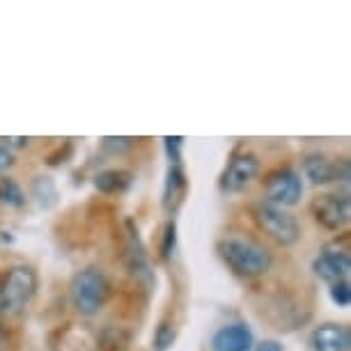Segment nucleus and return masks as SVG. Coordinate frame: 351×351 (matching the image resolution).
<instances>
[{
  "label": "nucleus",
  "instance_id": "obj_1",
  "mask_svg": "<svg viewBox=\"0 0 351 351\" xmlns=\"http://www.w3.org/2000/svg\"><path fill=\"white\" fill-rule=\"evenodd\" d=\"M216 253L237 276L243 278L264 276L274 264L269 250L246 237H223L216 243Z\"/></svg>",
  "mask_w": 351,
  "mask_h": 351
},
{
  "label": "nucleus",
  "instance_id": "obj_2",
  "mask_svg": "<svg viewBox=\"0 0 351 351\" xmlns=\"http://www.w3.org/2000/svg\"><path fill=\"white\" fill-rule=\"evenodd\" d=\"M39 278L28 264H14L0 274V313L8 317L21 315L37 294Z\"/></svg>",
  "mask_w": 351,
  "mask_h": 351
},
{
  "label": "nucleus",
  "instance_id": "obj_3",
  "mask_svg": "<svg viewBox=\"0 0 351 351\" xmlns=\"http://www.w3.org/2000/svg\"><path fill=\"white\" fill-rule=\"evenodd\" d=\"M108 291H110V285L104 271L97 267H88L74 276L71 287H69V296L78 313L85 317H92L106 306Z\"/></svg>",
  "mask_w": 351,
  "mask_h": 351
},
{
  "label": "nucleus",
  "instance_id": "obj_4",
  "mask_svg": "<svg viewBox=\"0 0 351 351\" xmlns=\"http://www.w3.org/2000/svg\"><path fill=\"white\" fill-rule=\"evenodd\" d=\"M253 216L257 225L280 246H291V243L301 239V228L296 223V218L287 214L282 207H276V204L269 202H257Z\"/></svg>",
  "mask_w": 351,
  "mask_h": 351
},
{
  "label": "nucleus",
  "instance_id": "obj_5",
  "mask_svg": "<svg viewBox=\"0 0 351 351\" xmlns=\"http://www.w3.org/2000/svg\"><path fill=\"white\" fill-rule=\"evenodd\" d=\"M267 191V202L276 204V207H294L303 195V182L299 177V172H294L291 168H280L276 172H271L264 184Z\"/></svg>",
  "mask_w": 351,
  "mask_h": 351
},
{
  "label": "nucleus",
  "instance_id": "obj_6",
  "mask_svg": "<svg viewBox=\"0 0 351 351\" xmlns=\"http://www.w3.org/2000/svg\"><path fill=\"white\" fill-rule=\"evenodd\" d=\"M303 172L313 184H330V182H347L349 180V161L347 158H330L324 152H310L303 158Z\"/></svg>",
  "mask_w": 351,
  "mask_h": 351
},
{
  "label": "nucleus",
  "instance_id": "obj_7",
  "mask_svg": "<svg viewBox=\"0 0 351 351\" xmlns=\"http://www.w3.org/2000/svg\"><path fill=\"white\" fill-rule=\"evenodd\" d=\"M257 170H260V161L255 154H250V152L234 154L221 175V191L223 193H237V191L246 189L255 180Z\"/></svg>",
  "mask_w": 351,
  "mask_h": 351
},
{
  "label": "nucleus",
  "instance_id": "obj_8",
  "mask_svg": "<svg viewBox=\"0 0 351 351\" xmlns=\"http://www.w3.org/2000/svg\"><path fill=\"white\" fill-rule=\"evenodd\" d=\"M315 221L326 230H342L349 221V197L326 193L313 202Z\"/></svg>",
  "mask_w": 351,
  "mask_h": 351
},
{
  "label": "nucleus",
  "instance_id": "obj_9",
  "mask_svg": "<svg viewBox=\"0 0 351 351\" xmlns=\"http://www.w3.org/2000/svg\"><path fill=\"white\" fill-rule=\"evenodd\" d=\"M349 269H351V260L349 255L340 248H326L319 257H315L313 262V271L322 280H326L330 285L342 282L349 278Z\"/></svg>",
  "mask_w": 351,
  "mask_h": 351
},
{
  "label": "nucleus",
  "instance_id": "obj_10",
  "mask_svg": "<svg viewBox=\"0 0 351 351\" xmlns=\"http://www.w3.org/2000/svg\"><path fill=\"white\" fill-rule=\"evenodd\" d=\"M253 349V330L246 324H228L211 337V351H250Z\"/></svg>",
  "mask_w": 351,
  "mask_h": 351
},
{
  "label": "nucleus",
  "instance_id": "obj_11",
  "mask_svg": "<svg viewBox=\"0 0 351 351\" xmlns=\"http://www.w3.org/2000/svg\"><path fill=\"white\" fill-rule=\"evenodd\" d=\"M313 349L315 351H349L351 347V335L349 328L344 324H322L313 330Z\"/></svg>",
  "mask_w": 351,
  "mask_h": 351
},
{
  "label": "nucleus",
  "instance_id": "obj_12",
  "mask_svg": "<svg viewBox=\"0 0 351 351\" xmlns=\"http://www.w3.org/2000/svg\"><path fill=\"white\" fill-rule=\"evenodd\" d=\"M127 264L131 269V274L143 278V280L152 282V271L147 264V255H145V246L143 239L138 234V228L134 225V221H127Z\"/></svg>",
  "mask_w": 351,
  "mask_h": 351
},
{
  "label": "nucleus",
  "instance_id": "obj_13",
  "mask_svg": "<svg viewBox=\"0 0 351 351\" xmlns=\"http://www.w3.org/2000/svg\"><path fill=\"white\" fill-rule=\"evenodd\" d=\"M186 172H184L182 163H170L168 175H165V189H163V207L168 211H175L182 204L184 195H186Z\"/></svg>",
  "mask_w": 351,
  "mask_h": 351
},
{
  "label": "nucleus",
  "instance_id": "obj_14",
  "mask_svg": "<svg viewBox=\"0 0 351 351\" xmlns=\"http://www.w3.org/2000/svg\"><path fill=\"white\" fill-rule=\"evenodd\" d=\"M97 191H101L106 195L124 193L131 186V172L127 170H104L95 177Z\"/></svg>",
  "mask_w": 351,
  "mask_h": 351
},
{
  "label": "nucleus",
  "instance_id": "obj_15",
  "mask_svg": "<svg viewBox=\"0 0 351 351\" xmlns=\"http://www.w3.org/2000/svg\"><path fill=\"white\" fill-rule=\"evenodd\" d=\"M30 193L39 202V207H44V209H51L53 204L58 202V186H56V182L46 175H39L30 182Z\"/></svg>",
  "mask_w": 351,
  "mask_h": 351
},
{
  "label": "nucleus",
  "instance_id": "obj_16",
  "mask_svg": "<svg viewBox=\"0 0 351 351\" xmlns=\"http://www.w3.org/2000/svg\"><path fill=\"white\" fill-rule=\"evenodd\" d=\"M0 202L10 204V207H21L25 202V193L21 186L10 177H0Z\"/></svg>",
  "mask_w": 351,
  "mask_h": 351
},
{
  "label": "nucleus",
  "instance_id": "obj_17",
  "mask_svg": "<svg viewBox=\"0 0 351 351\" xmlns=\"http://www.w3.org/2000/svg\"><path fill=\"white\" fill-rule=\"evenodd\" d=\"M175 337H177L175 326H170V324H161L154 333V351H168L172 347V342H175Z\"/></svg>",
  "mask_w": 351,
  "mask_h": 351
},
{
  "label": "nucleus",
  "instance_id": "obj_18",
  "mask_svg": "<svg viewBox=\"0 0 351 351\" xmlns=\"http://www.w3.org/2000/svg\"><path fill=\"white\" fill-rule=\"evenodd\" d=\"M175 246H177V225H175V221H168L165 223L163 241H161V257L163 260H168V257L175 253Z\"/></svg>",
  "mask_w": 351,
  "mask_h": 351
},
{
  "label": "nucleus",
  "instance_id": "obj_19",
  "mask_svg": "<svg viewBox=\"0 0 351 351\" xmlns=\"http://www.w3.org/2000/svg\"><path fill=\"white\" fill-rule=\"evenodd\" d=\"M330 299L337 308H349L351 303V287H349V280H342V282H335L330 285Z\"/></svg>",
  "mask_w": 351,
  "mask_h": 351
},
{
  "label": "nucleus",
  "instance_id": "obj_20",
  "mask_svg": "<svg viewBox=\"0 0 351 351\" xmlns=\"http://www.w3.org/2000/svg\"><path fill=\"white\" fill-rule=\"evenodd\" d=\"M165 152H168V158L170 163H182V145H184V138L175 136V138H165Z\"/></svg>",
  "mask_w": 351,
  "mask_h": 351
},
{
  "label": "nucleus",
  "instance_id": "obj_21",
  "mask_svg": "<svg viewBox=\"0 0 351 351\" xmlns=\"http://www.w3.org/2000/svg\"><path fill=\"white\" fill-rule=\"evenodd\" d=\"M12 165H14V152L8 145L0 143V170H8Z\"/></svg>",
  "mask_w": 351,
  "mask_h": 351
},
{
  "label": "nucleus",
  "instance_id": "obj_22",
  "mask_svg": "<svg viewBox=\"0 0 351 351\" xmlns=\"http://www.w3.org/2000/svg\"><path fill=\"white\" fill-rule=\"evenodd\" d=\"M104 147L106 149H115L120 152L122 147H131V138H104Z\"/></svg>",
  "mask_w": 351,
  "mask_h": 351
},
{
  "label": "nucleus",
  "instance_id": "obj_23",
  "mask_svg": "<svg viewBox=\"0 0 351 351\" xmlns=\"http://www.w3.org/2000/svg\"><path fill=\"white\" fill-rule=\"evenodd\" d=\"M257 351H282V344L276 340H264L257 344Z\"/></svg>",
  "mask_w": 351,
  "mask_h": 351
}]
</instances>
